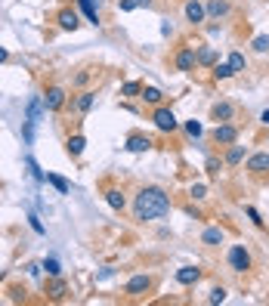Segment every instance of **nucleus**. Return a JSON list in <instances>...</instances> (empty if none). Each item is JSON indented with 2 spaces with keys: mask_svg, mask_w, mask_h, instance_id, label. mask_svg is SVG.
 I'll use <instances>...</instances> for the list:
<instances>
[{
  "mask_svg": "<svg viewBox=\"0 0 269 306\" xmlns=\"http://www.w3.org/2000/svg\"><path fill=\"white\" fill-rule=\"evenodd\" d=\"M170 195L164 192V189H158V186H145L142 192L136 195V201H133V217L139 220V223H148V220H161V217H167L170 213Z\"/></svg>",
  "mask_w": 269,
  "mask_h": 306,
  "instance_id": "obj_1",
  "label": "nucleus"
},
{
  "mask_svg": "<svg viewBox=\"0 0 269 306\" xmlns=\"http://www.w3.org/2000/svg\"><path fill=\"white\" fill-rule=\"evenodd\" d=\"M152 121H155V127L161 130V133H173L176 127H180V121H176V114L167 108V105H158L155 111H152Z\"/></svg>",
  "mask_w": 269,
  "mask_h": 306,
  "instance_id": "obj_2",
  "label": "nucleus"
},
{
  "mask_svg": "<svg viewBox=\"0 0 269 306\" xmlns=\"http://www.w3.org/2000/svg\"><path fill=\"white\" fill-rule=\"evenodd\" d=\"M229 269L232 272H248L251 269V254L245 244H232L229 248Z\"/></svg>",
  "mask_w": 269,
  "mask_h": 306,
  "instance_id": "obj_3",
  "label": "nucleus"
},
{
  "mask_svg": "<svg viewBox=\"0 0 269 306\" xmlns=\"http://www.w3.org/2000/svg\"><path fill=\"white\" fill-rule=\"evenodd\" d=\"M214 142H217V145H232V142H238V127H235V124H229V121L217 124V130H214Z\"/></svg>",
  "mask_w": 269,
  "mask_h": 306,
  "instance_id": "obj_4",
  "label": "nucleus"
},
{
  "mask_svg": "<svg viewBox=\"0 0 269 306\" xmlns=\"http://www.w3.org/2000/svg\"><path fill=\"white\" fill-rule=\"evenodd\" d=\"M65 102H68V96H65L62 87H47V93H44V108L47 111H59V108H65Z\"/></svg>",
  "mask_w": 269,
  "mask_h": 306,
  "instance_id": "obj_5",
  "label": "nucleus"
},
{
  "mask_svg": "<svg viewBox=\"0 0 269 306\" xmlns=\"http://www.w3.org/2000/svg\"><path fill=\"white\" fill-rule=\"evenodd\" d=\"M145 291H152V276H145V272L133 276V279L127 282V288H124V294H127V297H142Z\"/></svg>",
  "mask_w": 269,
  "mask_h": 306,
  "instance_id": "obj_6",
  "label": "nucleus"
},
{
  "mask_svg": "<svg viewBox=\"0 0 269 306\" xmlns=\"http://www.w3.org/2000/svg\"><path fill=\"white\" fill-rule=\"evenodd\" d=\"M173 65H176V71H192V68L198 65V59H195V47H183V50L176 53Z\"/></svg>",
  "mask_w": 269,
  "mask_h": 306,
  "instance_id": "obj_7",
  "label": "nucleus"
},
{
  "mask_svg": "<svg viewBox=\"0 0 269 306\" xmlns=\"http://www.w3.org/2000/svg\"><path fill=\"white\" fill-rule=\"evenodd\" d=\"M248 170L254 176H266L269 173V151H257V155L248 158Z\"/></svg>",
  "mask_w": 269,
  "mask_h": 306,
  "instance_id": "obj_8",
  "label": "nucleus"
},
{
  "mask_svg": "<svg viewBox=\"0 0 269 306\" xmlns=\"http://www.w3.org/2000/svg\"><path fill=\"white\" fill-rule=\"evenodd\" d=\"M211 118L217 121V124H223V121H232L235 118V105L232 102H214V108H211Z\"/></svg>",
  "mask_w": 269,
  "mask_h": 306,
  "instance_id": "obj_9",
  "label": "nucleus"
},
{
  "mask_svg": "<svg viewBox=\"0 0 269 306\" xmlns=\"http://www.w3.org/2000/svg\"><path fill=\"white\" fill-rule=\"evenodd\" d=\"M56 22H59V28H62V31H78V25H81V19H78V13H74L71 7H65V10H59V16H56Z\"/></svg>",
  "mask_w": 269,
  "mask_h": 306,
  "instance_id": "obj_10",
  "label": "nucleus"
},
{
  "mask_svg": "<svg viewBox=\"0 0 269 306\" xmlns=\"http://www.w3.org/2000/svg\"><path fill=\"white\" fill-rule=\"evenodd\" d=\"M186 19L195 22V25H201V22L207 19V10H204L201 0H189V4H186Z\"/></svg>",
  "mask_w": 269,
  "mask_h": 306,
  "instance_id": "obj_11",
  "label": "nucleus"
},
{
  "mask_svg": "<svg viewBox=\"0 0 269 306\" xmlns=\"http://www.w3.org/2000/svg\"><path fill=\"white\" fill-rule=\"evenodd\" d=\"M102 195H105V201H108V207H111V210H124V207H127V198H124V192H121V189L108 186Z\"/></svg>",
  "mask_w": 269,
  "mask_h": 306,
  "instance_id": "obj_12",
  "label": "nucleus"
},
{
  "mask_svg": "<svg viewBox=\"0 0 269 306\" xmlns=\"http://www.w3.org/2000/svg\"><path fill=\"white\" fill-rule=\"evenodd\" d=\"M124 148H127V151H136V155H139V151H148V148H152V139L142 136V133H130Z\"/></svg>",
  "mask_w": 269,
  "mask_h": 306,
  "instance_id": "obj_13",
  "label": "nucleus"
},
{
  "mask_svg": "<svg viewBox=\"0 0 269 306\" xmlns=\"http://www.w3.org/2000/svg\"><path fill=\"white\" fill-rule=\"evenodd\" d=\"M198 279H201V269H198V266H183V269L176 272V282L186 285V288H189V285H195Z\"/></svg>",
  "mask_w": 269,
  "mask_h": 306,
  "instance_id": "obj_14",
  "label": "nucleus"
},
{
  "mask_svg": "<svg viewBox=\"0 0 269 306\" xmlns=\"http://www.w3.org/2000/svg\"><path fill=\"white\" fill-rule=\"evenodd\" d=\"M93 102H96V93H93V90H84L78 99L71 102V108H74V111H81V114H87V111L93 108Z\"/></svg>",
  "mask_w": 269,
  "mask_h": 306,
  "instance_id": "obj_15",
  "label": "nucleus"
},
{
  "mask_svg": "<svg viewBox=\"0 0 269 306\" xmlns=\"http://www.w3.org/2000/svg\"><path fill=\"white\" fill-rule=\"evenodd\" d=\"M65 148H68V155H71V158H81V155H84V148H87V139H84L81 133H74V136H68Z\"/></svg>",
  "mask_w": 269,
  "mask_h": 306,
  "instance_id": "obj_16",
  "label": "nucleus"
},
{
  "mask_svg": "<svg viewBox=\"0 0 269 306\" xmlns=\"http://www.w3.org/2000/svg\"><path fill=\"white\" fill-rule=\"evenodd\" d=\"M223 238H226V232L220 226H211V229H204V235H201V241L207 244V248H217V244H223Z\"/></svg>",
  "mask_w": 269,
  "mask_h": 306,
  "instance_id": "obj_17",
  "label": "nucleus"
},
{
  "mask_svg": "<svg viewBox=\"0 0 269 306\" xmlns=\"http://www.w3.org/2000/svg\"><path fill=\"white\" fill-rule=\"evenodd\" d=\"M65 291H68V288H65V282H62L59 276H50V282H47V294H50L53 300H62V297H65Z\"/></svg>",
  "mask_w": 269,
  "mask_h": 306,
  "instance_id": "obj_18",
  "label": "nucleus"
},
{
  "mask_svg": "<svg viewBox=\"0 0 269 306\" xmlns=\"http://www.w3.org/2000/svg\"><path fill=\"white\" fill-rule=\"evenodd\" d=\"M223 161H226L229 167L242 164V161H245V145H235V142H232V145H229V151H226V158H223Z\"/></svg>",
  "mask_w": 269,
  "mask_h": 306,
  "instance_id": "obj_19",
  "label": "nucleus"
},
{
  "mask_svg": "<svg viewBox=\"0 0 269 306\" xmlns=\"http://www.w3.org/2000/svg\"><path fill=\"white\" fill-rule=\"evenodd\" d=\"M195 59H198V65H217V50L214 47H198L195 50Z\"/></svg>",
  "mask_w": 269,
  "mask_h": 306,
  "instance_id": "obj_20",
  "label": "nucleus"
},
{
  "mask_svg": "<svg viewBox=\"0 0 269 306\" xmlns=\"http://www.w3.org/2000/svg\"><path fill=\"white\" fill-rule=\"evenodd\" d=\"M207 16H214V19H220V16H226L229 13V0H207Z\"/></svg>",
  "mask_w": 269,
  "mask_h": 306,
  "instance_id": "obj_21",
  "label": "nucleus"
},
{
  "mask_svg": "<svg viewBox=\"0 0 269 306\" xmlns=\"http://www.w3.org/2000/svg\"><path fill=\"white\" fill-rule=\"evenodd\" d=\"M139 96H142L148 105H161V102H164V93H161L158 87H142V93H139Z\"/></svg>",
  "mask_w": 269,
  "mask_h": 306,
  "instance_id": "obj_22",
  "label": "nucleus"
},
{
  "mask_svg": "<svg viewBox=\"0 0 269 306\" xmlns=\"http://www.w3.org/2000/svg\"><path fill=\"white\" fill-rule=\"evenodd\" d=\"M78 7H81V13L87 16L90 25H99V13H96V7H93V0H78Z\"/></svg>",
  "mask_w": 269,
  "mask_h": 306,
  "instance_id": "obj_23",
  "label": "nucleus"
},
{
  "mask_svg": "<svg viewBox=\"0 0 269 306\" xmlns=\"http://www.w3.org/2000/svg\"><path fill=\"white\" fill-rule=\"evenodd\" d=\"M93 78H96V71L84 68V71H78V74H74V78H71V87H87V84H90Z\"/></svg>",
  "mask_w": 269,
  "mask_h": 306,
  "instance_id": "obj_24",
  "label": "nucleus"
},
{
  "mask_svg": "<svg viewBox=\"0 0 269 306\" xmlns=\"http://www.w3.org/2000/svg\"><path fill=\"white\" fill-rule=\"evenodd\" d=\"M214 78L217 81H229V78H235V71L229 68V62H217L214 65Z\"/></svg>",
  "mask_w": 269,
  "mask_h": 306,
  "instance_id": "obj_25",
  "label": "nucleus"
},
{
  "mask_svg": "<svg viewBox=\"0 0 269 306\" xmlns=\"http://www.w3.org/2000/svg\"><path fill=\"white\" fill-rule=\"evenodd\" d=\"M47 182H50V186L56 189L59 195H68V179H62L59 173H47Z\"/></svg>",
  "mask_w": 269,
  "mask_h": 306,
  "instance_id": "obj_26",
  "label": "nucleus"
},
{
  "mask_svg": "<svg viewBox=\"0 0 269 306\" xmlns=\"http://www.w3.org/2000/svg\"><path fill=\"white\" fill-rule=\"evenodd\" d=\"M142 93V84L139 81H127L124 87H121V96H139Z\"/></svg>",
  "mask_w": 269,
  "mask_h": 306,
  "instance_id": "obj_27",
  "label": "nucleus"
},
{
  "mask_svg": "<svg viewBox=\"0 0 269 306\" xmlns=\"http://www.w3.org/2000/svg\"><path fill=\"white\" fill-rule=\"evenodd\" d=\"M229 68H232L235 74L245 71V56H242V53H229Z\"/></svg>",
  "mask_w": 269,
  "mask_h": 306,
  "instance_id": "obj_28",
  "label": "nucleus"
},
{
  "mask_svg": "<svg viewBox=\"0 0 269 306\" xmlns=\"http://www.w3.org/2000/svg\"><path fill=\"white\" fill-rule=\"evenodd\" d=\"M254 50L257 53H269V34H257L254 37Z\"/></svg>",
  "mask_w": 269,
  "mask_h": 306,
  "instance_id": "obj_29",
  "label": "nucleus"
},
{
  "mask_svg": "<svg viewBox=\"0 0 269 306\" xmlns=\"http://www.w3.org/2000/svg\"><path fill=\"white\" fill-rule=\"evenodd\" d=\"M44 269H47V276H62V266H59L56 257H50V260L44 263Z\"/></svg>",
  "mask_w": 269,
  "mask_h": 306,
  "instance_id": "obj_30",
  "label": "nucleus"
},
{
  "mask_svg": "<svg viewBox=\"0 0 269 306\" xmlns=\"http://www.w3.org/2000/svg\"><path fill=\"white\" fill-rule=\"evenodd\" d=\"M25 164H28V170H31V173H34V179H37V182H47V173H44V170H41V167H37V164H34V158H28V161H25Z\"/></svg>",
  "mask_w": 269,
  "mask_h": 306,
  "instance_id": "obj_31",
  "label": "nucleus"
},
{
  "mask_svg": "<svg viewBox=\"0 0 269 306\" xmlns=\"http://www.w3.org/2000/svg\"><path fill=\"white\" fill-rule=\"evenodd\" d=\"M223 164H226V161H220V158H207V164H204V170H207V173H211V176H217V173H220V167H223Z\"/></svg>",
  "mask_w": 269,
  "mask_h": 306,
  "instance_id": "obj_32",
  "label": "nucleus"
},
{
  "mask_svg": "<svg viewBox=\"0 0 269 306\" xmlns=\"http://www.w3.org/2000/svg\"><path fill=\"white\" fill-rule=\"evenodd\" d=\"M186 133H189V136H195V139H198V136L204 133V127H201L198 121H186Z\"/></svg>",
  "mask_w": 269,
  "mask_h": 306,
  "instance_id": "obj_33",
  "label": "nucleus"
},
{
  "mask_svg": "<svg viewBox=\"0 0 269 306\" xmlns=\"http://www.w3.org/2000/svg\"><path fill=\"white\" fill-rule=\"evenodd\" d=\"M189 195L195 198V201H198V198H204V195H207V186H204V182H195V186L189 189Z\"/></svg>",
  "mask_w": 269,
  "mask_h": 306,
  "instance_id": "obj_34",
  "label": "nucleus"
},
{
  "mask_svg": "<svg viewBox=\"0 0 269 306\" xmlns=\"http://www.w3.org/2000/svg\"><path fill=\"white\" fill-rule=\"evenodd\" d=\"M223 300H226V288H214L207 297V303H223Z\"/></svg>",
  "mask_w": 269,
  "mask_h": 306,
  "instance_id": "obj_35",
  "label": "nucleus"
},
{
  "mask_svg": "<svg viewBox=\"0 0 269 306\" xmlns=\"http://www.w3.org/2000/svg\"><path fill=\"white\" fill-rule=\"evenodd\" d=\"M28 220H31V229H34V232H41V235L47 232V229H44V223H41V220H37V213H31Z\"/></svg>",
  "mask_w": 269,
  "mask_h": 306,
  "instance_id": "obj_36",
  "label": "nucleus"
},
{
  "mask_svg": "<svg viewBox=\"0 0 269 306\" xmlns=\"http://www.w3.org/2000/svg\"><path fill=\"white\" fill-rule=\"evenodd\" d=\"M248 217L254 220V226H263V217H260V210H257V207H248Z\"/></svg>",
  "mask_w": 269,
  "mask_h": 306,
  "instance_id": "obj_37",
  "label": "nucleus"
},
{
  "mask_svg": "<svg viewBox=\"0 0 269 306\" xmlns=\"http://www.w3.org/2000/svg\"><path fill=\"white\" fill-rule=\"evenodd\" d=\"M121 10H124V13H130V10H136V0H121Z\"/></svg>",
  "mask_w": 269,
  "mask_h": 306,
  "instance_id": "obj_38",
  "label": "nucleus"
},
{
  "mask_svg": "<svg viewBox=\"0 0 269 306\" xmlns=\"http://www.w3.org/2000/svg\"><path fill=\"white\" fill-rule=\"evenodd\" d=\"M186 213H189V217H195V220H201V210H198V207H192V204L186 207Z\"/></svg>",
  "mask_w": 269,
  "mask_h": 306,
  "instance_id": "obj_39",
  "label": "nucleus"
},
{
  "mask_svg": "<svg viewBox=\"0 0 269 306\" xmlns=\"http://www.w3.org/2000/svg\"><path fill=\"white\" fill-rule=\"evenodd\" d=\"M152 4H155V0H136V7H145V10H148Z\"/></svg>",
  "mask_w": 269,
  "mask_h": 306,
  "instance_id": "obj_40",
  "label": "nucleus"
},
{
  "mask_svg": "<svg viewBox=\"0 0 269 306\" xmlns=\"http://www.w3.org/2000/svg\"><path fill=\"white\" fill-rule=\"evenodd\" d=\"M260 124H269V108H266V111L260 114Z\"/></svg>",
  "mask_w": 269,
  "mask_h": 306,
  "instance_id": "obj_41",
  "label": "nucleus"
},
{
  "mask_svg": "<svg viewBox=\"0 0 269 306\" xmlns=\"http://www.w3.org/2000/svg\"><path fill=\"white\" fill-rule=\"evenodd\" d=\"M7 59H10V53H7L4 47H0V62H7Z\"/></svg>",
  "mask_w": 269,
  "mask_h": 306,
  "instance_id": "obj_42",
  "label": "nucleus"
}]
</instances>
